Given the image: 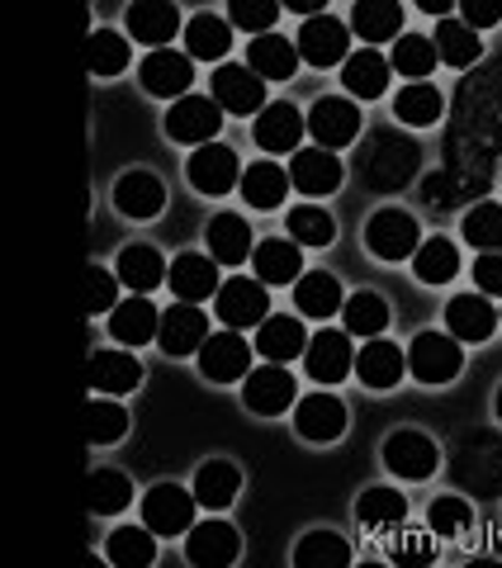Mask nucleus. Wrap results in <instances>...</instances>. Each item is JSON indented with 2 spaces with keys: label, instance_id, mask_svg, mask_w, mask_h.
<instances>
[{
  "label": "nucleus",
  "instance_id": "obj_7",
  "mask_svg": "<svg viewBox=\"0 0 502 568\" xmlns=\"http://www.w3.org/2000/svg\"><path fill=\"white\" fill-rule=\"evenodd\" d=\"M365 246L380 261H412L418 256V246H422V233H418V223H412L403 209H380L370 219V227H365Z\"/></svg>",
  "mask_w": 502,
  "mask_h": 568
},
{
  "label": "nucleus",
  "instance_id": "obj_35",
  "mask_svg": "<svg viewBox=\"0 0 502 568\" xmlns=\"http://www.w3.org/2000/svg\"><path fill=\"white\" fill-rule=\"evenodd\" d=\"M294 185H290V171H280L275 162H251L247 171H242V200L251 204V209H280L284 204V194H290Z\"/></svg>",
  "mask_w": 502,
  "mask_h": 568
},
{
  "label": "nucleus",
  "instance_id": "obj_26",
  "mask_svg": "<svg viewBox=\"0 0 502 568\" xmlns=\"http://www.w3.org/2000/svg\"><path fill=\"white\" fill-rule=\"evenodd\" d=\"M251 271H257L261 284H299L303 275V246L290 242V237H265L257 242V252H251Z\"/></svg>",
  "mask_w": 502,
  "mask_h": 568
},
{
  "label": "nucleus",
  "instance_id": "obj_56",
  "mask_svg": "<svg viewBox=\"0 0 502 568\" xmlns=\"http://www.w3.org/2000/svg\"><path fill=\"white\" fill-rule=\"evenodd\" d=\"M460 20L470 24L474 33L479 29H493L502 20V0H460Z\"/></svg>",
  "mask_w": 502,
  "mask_h": 568
},
{
  "label": "nucleus",
  "instance_id": "obj_27",
  "mask_svg": "<svg viewBox=\"0 0 502 568\" xmlns=\"http://www.w3.org/2000/svg\"><path fill=\"white\" fill-rule=\"evenodd\" d=\"M389 77H393V67L380 48H361V52H351L347 67H342V85L355 95V100H380L389 91Z\"/></svg>",
  "mask_w": 502,
  "mask_h": 568
},
{
  "label": "nucleus",
  "instance_id": "obj_28",
  "mask_svg": "<svg viewBox=\"0 0 502 568\" xmlns=\"http://www.w3.org/2000/svg\"><path fill=\"white\" fill-rule=\"evenodd\" d=\"M247 67L257 71L261 81H290L299 71V43H290L284 33H261L247 48Z\"/></svg>",
  "mask_w": 502,
  "mask_h": 568
},
{
  "label": "nucleus",
  "instance_id": "obj_34",
  "mask_svg": "<svg viewBox=\"0 0 502 568\" xmlns=\"http://www.w3.org/2000/svg\"><path fill=\"white\" fill-rule=\"evenodd\" d=\"M238 493H242V474H238V465H228V459H209V465H200V474H194V503L209 511L232 507Z\"/></svg>",
  "mask_w": 502,
  "mask_h": 568
},
{
  "label": "nucleus",
  "instance_id": "obj_30",
  "mask_svg": "<svg viewBox=\"0 0 502 568\" xmlns=\"http://www.w3.org/2000/svg\"><path fill=\"white\" fill-rule=\"evenodd\" d=\"M309 336H303V323L290 313H271L265 323L257 327V351L265 355L271 365H284V361H299Z\"/></svg>",
  "mask_w": 502,
  "mask_h": 568
},
{
  "label": "nucleus",
  "instance_id": "obj_2",
  "mask_svg": "<svg viewBox=\"0 0 502 568\" xmlns=\"http://www.w3.org/2000/svg\"><path fill=\"white\" fill-rule=\"evenodd\" d=\"M213 308H219V323H228L232 332H247V327H261L265 317H271V294H265L261 280L232 275V280L219 284Z\"/></svg>",
  "mask_w": 502,
  "mask_h": 568
},
{
  "label": "nucleus",
  "instance_id": "obj_37",
  "mask_svg": "<svg viewBox=\"0 0 502 568\" xmlns=\"http://www.w3.org/2000/svg\"><path fill=\"white\" fill-rule=\"evenodd\" d=\"M351 29L374 48V43H389L393 33L403 29V6L399 0H355L351 10Z\"/></svg>",
  "mask_w": 502,
  "mask_h": 568
},
{
  "label": "nucleus",
  "instance_id": "obj_21",
  "mask_svg": "<svg viewBox=\"0 0 502 568\" xmlns=\"http://www.w3.org/2000/svg\"><path fill=\"white\" fill-rule=\"evenodd\" d=\"M238 530H232L228 521H204V526H190V540H185V559L194 568H228L232 559H238Z\"/></svg>",
  "mask_w": 502,
  "mask_h": 568
},
{
  "label": "nucleus",
  "instance_id": "obj_6",
  "mask_svg": "<svg viewBox=\"0 0 502 568\" xmlns=\"http://www.w3.org/2000/svg\"><path fill=\"white\" fill-rule=\"evenodd\" d=\"M142 526L152 530V536H185V530L194 526V493L175 488V484H157L148 488V497H142Z\"/></svg>",
  "mask_w": 502,
  "mask_h": 568
},
{
  "label": "nucleus",
  "instance_id": "obj_59",
  "mask_svg": "<svg viewBox=\"0 0 502 568\" xmlns=\"http://www.w3.org/2000/svg\"><path fill=\"white\" fill-rule=\"evenodd\" d=\"M498 417H502V388H498Z\"/></svg>",
  "mask_w": 502,
  "mask_h": 568
},
{
  "label": "nucleus",
  "instance_id": "obj_41",
  "mask_svg": "<svg viewBox=\"0 0 502 568\" xmlns=\"http://www.w3.org/2000/svg\"><path fill=\"white\" fill-rule=\"evenodd\" d=\"M412 275L422 284H445L460 275V246L451 237H432L418 246V256H412Z\"/></svg>",
  "mask_w": 502,
  "mask_h": 568
},
{
  "label": "nucleus",
  "instance_id": "obj_4",
  "mask_svg": "<svg viewBox=\"0 0 502 568\" xmlns=\"http://www.w3.org/2000/svg\"><path fill=\"white\" fill-rule=\"evenodd\" d=\"M138 81H142V91L157 95V100H185L190 91V81H194V62H190V52H175V48H157L142 58L138 67Z\"/></svg>",
  "mask_w": 502,
  "mask_h": 568
},
{
  "label": "nucleus",
  "instance_id": "obj_55",
  "mask_svg": "<svg viewBox=\"0 0 502 568\" xmlns=\"http://www.w3.org/2000/svg\"><path fill=\"white\" fill-rule=\"evenodd\" d=\"M474 284H479V294L502 298V252H483L474 261Z\"/></svg>",
  "mask_w": 502,
  "mask_h": 568
},
{
  "label": "nucleus",
  "instance_id": "obj_29",
  "mask_svg": "<svg viewBox=\"0 0 502 568\" xmlns=\"http://www.w3.org/2000/svg\"><path fill=\"white\" fill-rule=\"evenodd\" d=\"M355 375H361L365 388H393V384L408 375V355L393 346V342H380V336H370L365 351L355 355Z\"/></svg>",
  "mask_w": 502,
  "mask_h": 568
},
{
  "label": "nucleus",
  "instance_id": "obj_48",
  "mask_svg": "<svg viewBox=\"0 0 502 568\" xmlns=\"http://www.w3.org/2000/svg\"><path fill=\"white\" fill-rule=\"evenodd\" d=\"M342 323L351 336H380L389 327V304L380 294H355L342 304Z\"/></svg>",
  "mask_w": 502,
  "mask_h": 568
},
{
  "label": "nucleus",
  "instance_id": "obj_46",
  "mask_svg": "<svg viewBox=\"0 0 502 568\" xmlns=\"http://www.w3.org/2000/svg\"><path fill=\"white\" fill-rule=\"evenodd\" d=\"M129 503H133L129 474H119V469H96V474H91V511H96V517H114V511H129Z\"/></svg>",
  "mask_w": 502,
  "mask_h": 568
},
{
  "label": "nucleus",
  "instance_id": "obj_31",
  "mask_svg": "<svg viewBox=\"0 0 502 568\" xmlns=\"http://www.w3.org/2000/svg\"><path fill=\"white\" fill-rule=\"evenodd\" d=\"M114 275H119L123 290H133V294H152L157 284L167 280V261H161L157 246H148V242H133V246H123V252H119Z\"/></svg>",
  "mask_w": 502,
  "mask_h": 568
},
{
  "label": "nucleus",
  "instance_id": "obj_36",
  "mask_svg": "<svg viewBox=\"0 0 502 568\" xmlns=\"http://www.w3.org/2000/svg\"><path fill=\"white\" fill-rule=\"evenodd\" d=\"M294 304H299V313L303 317H332V313H342V284H337L328 271H303L299 275V284H294Z\"/></svg>",
  "mask_w": 502,
  "mask_h": 568
},
{
  "label": "nucleus",
  "instance_id": "obj_57",
  "mask_svg": "<svg viewBox=\"0 0 502 568\" xmlns=\"http://www.w3.org/2000/svg\"><path fill=\"white\" fill-rule=\"evenodd\" d=\"M389 559L393 564H436V549L426 536H408V540H399V549H393Z\"/></svg>",
  "mask_w": 502,
  "mask_h": 568
},
{
  "label": "nucleus",
  "instance_id": "obj_54",
  "mask_svg": "<svg viewBox=\"0 0 502 568\" xmlns=\"http://www.w3.org/2000/svg\"><path fill=\"white\" fill-rule=\"evenodd\" d=\"M86 304H91V313H114L119 308V275L110 271H91V284H86Z\"/></svg>",
  "mask_w": 502,
  "mask_h": 568
},
{
  "label": "nucleus",
  "instance_id": "obj_14",
  "mask_svg": "<svg viewBox=\"0 0 502 568\" xmlns=\"http://www.w3.org/2000/svg\"><path fill=\"white\" fill-rule=\"evenodd\" d=\"M384 465L389 474H399V478H432L436 465H441V450H436V440L432 436H422V432H393L384 440Z\"/></svg>",
  "mask_w": 502,
  "mask_h": 568
},
{
  "label": "nucleus",
  "instance_id": "obj_8",
  "mask_svg": "<svg viewBox=\"0 0 502 568\" xmlns=\"http://www.w3.org/2000/svg\"><path fill=\"white\" fill-rule=\"evenodd\" d=\"M209 91H213V100H219L223 114H261L265 110V81L251 67L223 62L219 71H213Z\"/></svg>",
  "mask_w": 502,
  "mask_h": 568
},
{
  "label": "nucleus",
  "instance_id": "obj_45",
  "mask_svg": "<svg viewBox=\"0 0 502 568\" xmlns=\"http://www.w3.org/2000/svg\"><path fill=\"white\" fill-rule=\"evenodd\" d=\"M436 43L432 39H422V33H403L399 43H393V71H403L408 81H426L432 77V67H436Z\"/></svg>",
  "mask_w": 502,
  "mask_h": 568
},
{
  "label": "nucleus",
  "instance_id": "obj_50",
  "mask_svg": "<svg viewBox=\"0 0 502 568\" xmlns=\"http://www.w3.org/2000/svg\"><path fill=\"white\" fill-rule=\"evenodd\" d=\"M464 242L479 252H502V204H474L464 213Z\"/></svg>",
  "mask_w": 502,
  "mask_h": 568
},
{
  "label": "nucleus",
  "instance_id": "obj_52",
  "mask_svg": "<svg viewBox=\"0 0 502 568\" xmlns=\"http://www.w3.org/2000/svg\"><path fill=\"white\" fill-rule=\"evenodd\" d=\"M129 432V407H119L114 398H96L91 403V446H114Z\"/></svg>",
  "mask_w": 502,
  "mask_h": 568
},
{
  "label": "nucleus",
  "instance_id": "obj_5",
  "mask_svg": "<svg viewBox=\"0 0 502 568\" xmlns=\"http://www.w3.org/2000/svg\"><path fill=\"white\" fill-rule=\"evenodd\" d=\"M418 171H422V152L412 148L408 138H384L365 162V181H370V190L393 194V190H403Z\"/></svg>",
  "mask_w": 502,
  "mask_h": 568
},
{
  "label": "nucleus",
  "instance_id": "obj_47",
  "mask_svg": "<svg viewBox=\"0 0 502 568\" xmlns=\"http://www.w3.org/2000/svg\"><path fill=\"white\" fill-rule=\"evenodd\" d=\"M284 227H290V242H299V246H328V242L337 237L332 213H328V209H318V204H299V209H290Z\"/></svg>",
  "mask_w": 502,
  "mask_h": 568
},
{
  "label": "nucleus",
  "instance_id": "obj_53",
  "mask_svg": "<svg viewBox=\"0 0 502 568\" xmlns=\"http://www.w3.org/2000/svg\"><path fill=\"white\" fill-rule=\"evenodd\" d=\"M280 20V6L275 0H232L228 6V24H238V29H247V33H271V24Z\"/></svg>",
  "mask_w": 502,
  "mask_h": 568
},
{
  "label": "nucleus",
  "instance_id": "obj_15",
  "mask_svg": "<svg viewBox=\"0 0 502 568\" xmlns=\"http://www.w3.org/2000/svg\"><path fill=\"white\" fill-rule=\"evenodd\" d=\"M290 185L303 194V200H322V194L342 190V162H337V152L328 148H299L294 162H290Z\"/></svg>",
  "mask_w": 502,
  "mask_h": 568
},
{
  "label": "nucleus",
  "instance_id": "obj_13",
  "mask_svg": "<svg viewBox=\"0 0 502 568\" xmlns=\"http://www.w3.org/2000/svg\"><path fill=\"white\" fill-rule=\"evenodd\" d=\"M200 369L204 379L213 384H232V379H247L251 375V342L242 332H213L209 342L200 346Z\"/></svg>",
  "mask_w": 502,
  "mask_h": 568
},
{
  "label": "nucleus",
  "instance_id": "obj_24",
  "mask_svg": "<svg viewBox=\"0 0 502 568\" xmlns=\"http://www.w3.org/2000/svg\"><path fill=\"white\" fill-rule=\"evenodd\" d=\"M110 332H114L119 346H148V342H157V332H161V313L152 308L148 294H129L110 313Z\"/></svg>",
  "mask_w": 502,
  "mask_h": 568
},
{
  "label": "nucleus",
  "instance_id": "obj_17",
  "mask_svg": "<svg viewBox=\"0 0 502 568\" xmlns=\"http://www.w3.org/2000/svg\"><path fill=\"white\" fill-rule=\"evenodd\" d=\"M167 284H171V294L181 298V304H204V298L219 294V261L213 256H200V252H185V256H175L171 261V271H167Z\"/></svg>",
  "mask_w": 502,
  "mask_h": 568
},
{
  "label": "nucleus",
  "instance_id": "obj_39",
  "mask_svg": "<svg viewBox=\"0 0 502 568\" xmlns=\"http://www.w3.org/2000/svg\"><path fill=\"white\" fill-rule=\"evenodd\" d=\"M441 110H445V100L432 81H408L403 91L393 95V114H399V123H408V129H432Z\"/></svg>",
  "mask_w": 502,
  "mask_h": 568
},
{
  "label": "nucleus",
  "instance_id": "obj_23",
  "mask_svg": "<svg viewBox=\"0 0 502 568\" xmlns=\"http://www.w3.org/2000/svg\"><path fill=\"white\" fill-rule=\"evenodd\" d=\"M181 33V10L167 6V0H138L129 6V39L157 48H171V39Z\"/></svg>",
  "mask_w": 502,
  "mask_h": 568
},
{
  "label": "nucleus",
  "instance_id": "obj_22",
  "mask_svg": "<svg viewBox=\"0 0 502 568\" xmlns=\"http://www.w3.org/2000/svg\"><path fill=\"white\" fill-rule=\"evenodd\" d=\"M209 342V323H204V313L194 308V304H175L161 313V332H157V346L167 351V355H194Z\"/></svg>",
  "mask_w": 502,
  "mask_h": 568
},
{
  "label": "nucleus",
  "instance_id": "obj_32",
  "mask_svg": "<svg viewBox=\"0 0 502 568\" xmlns=\"http://www.w3.org/2000/svg\"><path fill=\"white\" fill-rule=\"evenodd\" d=\"M251 252H257V242H251V227L242 213H213L209 219V256L219 265H242Z\"/></svg>",
  "mask_w": 502,
  "mask_h": 568
},
{
  "label": "nucleus",
  "instance_id": "obj_44",
  "mask_svg": "<svg viewBox=\"0 0 502 568\" xmlns=\"http://www.w3.org/2000/svg\"><path fill=\"white\" fill-rule=\"evenodd\" d=\"M104 549H110V564H119V568H148L157 559V545H152L148 526H119Z\"/></svg>",
  "mask_w": 502,
  "mask_h": 568
},
{
  "label": "nucleus",
  "instance_id": "obj_1",
  "mask_svg": "<svg viewBox=\"0 0 502 568\" xmlns=\"http://www.w3.org/2000/svg\"><path fill=\"white\" fill-rule=\"evenodd\" d=\"M464 369V351L455 336L445 332H422L418 342L408 346V375L418 384H451Z\"/></svg>",
  "mask_w": 502,
  "mask_h": 568
},
{
  "label": "nucleus",
  "instance_id": "obj_43",
  "mask_svg": "<svg viewBox=\"0 0 502 568\" xmlns=\"http://www.w3.org/2000/svg\"><path fill=\"white\" fill-rule=\"evenodd\" d=\"M355 517H361L370 530L399 526L408 517V497L393 493V488H365L361 497H355Z\"/></svg>",
  "mask_w": 502,
  "mask_h": 568
},
{
  "label": "nucleus",
  "instance_id": "obj_60",
  "mask_svg": "<svg viewBox=\"0 0 502 568\" xmlns=\"http://www.w3.org/2000/svg\"><path fill=\"white\" fill-rule=\"evenodd\" d=\"M498 317H502V313H498Z\"/></svg>",
  "mask_w": 502,
  "mask_h": 568
},
{
  "label": "nucleus",
  "instance_id": "obj_40",
  "mask_svg": "<svg viewBox=\"0 0 502 568\" xmlns=\"http://www.w3.org/2000/svg\"><path fill=\"white\" fill-rule=\"evenodd\" d=\"M294 568H351V545L337 530H309L294 545Z\"/></svg>",
  "mask_w": 502,
  "mask_h": 568
},
{
  "label": "nucleus",
  "instance_id": "obj_25",
  "mask_svg": "<svg viewBox=\"0 0 502 568\" xmlns=\"http://www.w3.org/2000/svg\"><path fill=\"white\" fill-rule=\"evenodd\" d=\"M114 209L123 219H157L161 209H167V185L157 181L152 171H129L123 181L114 185Z\"/></svg>",
  "mask_w": 502,
  "mask_h": 568
},
{
  "label": "nucleus",
  "instance_id": "obj_12",
  "mask_svg": "<svg viewBox=\"0 0 502 568\" xmlns=\"http://www.w3.org/2000/svg\"><path fill=\"white\" fill-rule=\"evenodd\" d=\"M242 166H238V152L232 148H223V142H204V148H194L190 152V162H185V175H190V185L200 190V194H228L232 185L242 181L238 175Z\"/></svg>",
  "mask_w": 502,
  "mask_h": 568
},
{
  "label": "nucleus",
  "instance_id": "obj_18",
  "mask_svg": "<svg viewBox=\"0 0 502 568\" xmlns=\"http://www.w3.org/2000/svg\"><path fill=\"white\" fill-rule=\"evenodd\" d=\"M294 426H299L303 440H313V446H332V440L347 432V407H342V398H332V394L299 398L294 403Z\"/></svg>",
  "mask_w": 502,
  "mask_h": 568
},
{
  "label": "nucleus",
  "instance_id": "obj_42",
  "mask_svg": "<svg viewBox=\"0 0 502 568\" xmlns=\"http://www.w3.org/2000/svg\"><path fill=\"white\" fill-rule=\"evenodd\" d=\"M436 58L464 71V67H474L483 58V43H479V33L464 20H441L436 24Z\"/></svg>",
  "mask_w": 502,
  "mask_h": 568
},
{
  "label": "nucleus",
  "instance_id": "obj_58",
  "mask_svg": "<svg viewBox=\"0 0 502 568\" xmlns=\"http://www.w3.org/2000/svg\"><path fill=\"white\" fill-rule=\"evenodd\" d=\"M418 10L422 14H451V10H460L455 0H418Z\"/></svg>",
  "mask_w": 502,
  "mask_h": 568
},
{
  "label": "nucleus",
  "instance_id": "obj_3",
  "mask_svg": "<svg viewBox=\"0 0 502 568\" xmlns=\"http://www.w3.org/2000/svg\"><path fill=\"white\" fill-rule=\"evenodd\" d=\"M347 58H351V24L347 20H332V14L303 20V29H299V62L328 71V67H347Z\"/></svg>",
  "mask_w": 502,
  "mask_h": 568
},
{
  "label": "nucleus",
  "instance_id": "obj_38",
  "mask_svg": "<svg viewBox=\"0 0 502 568\" xmlns=\"http://www.w3.org/2000/svg\"><path fill=\"white\" fill-rule=\"evenodd\" d=\"M228 48H232V24H228V14H194V20L185 24V52L190 58H204V62H219L228 58Z\"/></svg>",
  "mask_w": 502,
  "mask_h": 568
},
{
  "label": "nucleus",
  "instance_id": "obj_9",
  "mask_svg": "<svg viewBox=\"0 0 502 568\" xmlns=\"http://www.w3.org/2000/svg\"><path fill=\"white\" fill-rule=\"evenodd\" d=\"M223 129V110L213 95H185L175 100L167 110V133L175 142H190V148H204V142H213V133Z\"/></svg>",
  "mask_w": 502,
  "mask_h": 568
},
{
  "label": "nucleus",
  "instance_id": "obj_16",
  "mask_svg": "<svg viewBox=\"0 0 502 568\" xmlns=\"http://www.w3.org/2000/svg\"><path fill=\"white\" fill-rule=\"evenodd\" d=\"M355 355H351V332H318L303 346V369L313 384H342L351 375Z\"/></svg>",
  "mask_w": 502,
  "mask_h": 568
},
{
  "label": "nucleus",
  "instance_id": "obj_20",
  "mask_svg": "<svg viewBox=\"0 0 502 568\" xmlns=\"http://www.w3.org/2000/svg\"><path fill=\"white\" fill-rule=\"evenodd\" d=\"M257 148L261 152H299L303 133H309V119H303L294 104H265L257 114Z\"/></svg>",
  "mask_w": 502,
  "mask_h": 568
},
{
  "label": "nucleus",
  "instance_id": "obj_49",
  "mask_svg": "<svg viewBox=\"0 0 502 568\" xmlns=\"http://www.w3.org/2000/svg\"><path fill=\"white\" fill-rule=\"evenodd\" d=\"M470 521H474V511L464 497H436V503L426 507V530L441 540H460L464 530H470Z\"/></svg>",
  "mask_w": 502,
  "mask_h": 568
},
{
  "label": "nucleus",
  "instance_id": "obj_10",
  "mask_svg": "<svg viewBox=\"0 0 502 568\" xmlns=\"http://www.w3.org/2000/svg\"><path fill=\"white\" fill-rule=\"evenodd\" d=\"M309 133L318 148H347V142L361 138V110H355V100L347 95H328V100H318L313 110H309Z\"/></svg>",
  "mask_w": 502,
  "mask_h": 568
},
{
  "label": "nucleus",
  "instance_id": "obj_51",
  "mask_svg": "<svg viewBox=\"0 0 502 568\" xmlns=\"http://www.w3.org/2000/svg\"><path fill=\"white\" fill-rule=\"evenodd\" d=\"M86 58H91L96 77H119V71L129 67V39L114 33V29H100V33H91V48H86Z\"/></svg>",
  "mask_w": 502,
  "mask_h": 568
},
{
  "label": "nucleus",
  "instance_id": "obj_19",
  "mask_svg": "<svg viewBox=\"0 0 502 568\" xmlns=\"http://www.w3.org/2000/svg\"><path fill=\"white\" fill-rule=\"evenodd\" d=\"M445 323H451V336L455 342H489L498 332V308L489 304V294H455L451 304H445Z\"/></svg>",
  "mask_w": 502,
  "mask_h": 568
},
{
  "label": "nucleus",
  "instance_id": "obj_11",
  "mask_svg": "<svg viewBox=\"0 0 502 568\" xmlns=\"http://www.w3.org/2000/svg\"><path fill=\"white\" fill-rule=\"evenodd\" d=\"M299 398V384L294 375L284 365H261V369H251L247 384H242V403L251 407L257 417H280L284 407H294Z\"/></svg>",
  "mask_w": 502,
  "mask_h": 568
},
{
  "label": "nucleus",
  "instance_id": "obj_33",
  "mask_svg": "<svg viewBox=\"0 0 502 568\" xmlns=\"http://www.w3.org/2000/svg\"><path fill=\"white\" fill-rule=\"evenodd\" d=\"M142 379V365L129 351H96L91 355V388L96 394H133Z\"/></svg>",
  "mask_w": 502,
  "mask_h": 568
}]
</instances>
